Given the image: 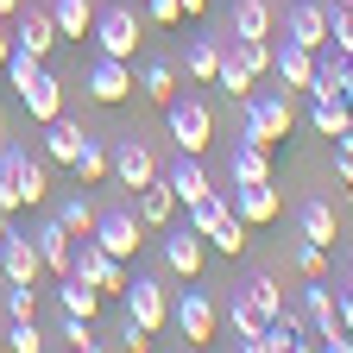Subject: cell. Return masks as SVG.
Masks as SVG:
<instances>
[{"label":"cell","instance_id":"cell-1","mask_svg":"<svg viewBox=\"0 0 353 353\" xmlns=\"http://www.w3.org/2000/svg\"><path fill=\"white\" fill-rule=\"evenodd\" d=\"M44 196H51V164L32 152H0V202L19 214V208H38Z\"/></svg>","mask_w":353,"mask_h":353},{"label":"cell","instance_id":"cell-2","mask_svg":"<svg viewBox=\"0 0 353 353\" xmlns=\"http://www.w3.org/2000/svg\"><path fill=\"white\" fill-rule=\"evenodd\" d=\"M290 126H296L290 88H284V95H246V114H240V139H246V145L278 152V145L290 139Z\"/></svg>","mask_w":353,"mask_h":353},{"label":"cell","instance_id":"cell-3","mask_svg":"<svg viewBox=\"0 0 353 353\" xmlns=\"http://www.w3.org/2000/svg\"><path fill=\"white\" fill-rule=\"evenodd\" d=\"M70 278H82V284H95L101 296H126V284H132V272H126V259H114L95 234H82L76 240V252H70Z\"/></svg>","mask_w":353,"mask_h":353},{"label":"cell","instance_id":"cell-4","mask_svg":"<svg viewBox=\"0 0 353 353\" xmlns=\"http://www.w3.org/2000/svg\"><path fill=\"white\" fill-rule=\"evenodd\" d=\"M303 322H309V334H316V347L353 353V334L341 328V309H334V284L328 278H303Z\"/></svg>","mask_w":353,"mask_h":353},{"label":"cell","instance_id":"cell-5","mask_svg":"<svg viewBox=\"0 0 353 353\" xmlns=\"http://www.w3.org/2000/svg\"><path fill=\"white\" fill-rule=\"evenodd\" d=\"M88 38H95V51H101V57H126V63H132V51L145 44V19L132 13V7H108V13H95Z\"/></svg>","mask_w":353,"mask_h":353},{"label":"cell","instance_id":"cell-6","mask_svg":"<svg viewBox=\"0 0 353 353\" xmlns=\"http://www.w3.org/2000/svg\"><path fill=\"white\" fill-rule=\"evenodd\" d=\"M170 322H176V334H183V347H214L221 309H214V296H208V290H183V296L170 303Z\"/></svg>","mask_w":353,"mask_h":353},{"label":"cell","instance_id":"cell-7","mask_svg":"<svg viewBox=\"0 0 353 353\" xmlns=\"http://www.w3.org/2000/svg\"><path fill=\"white\" fill-rule=\"evenodd\" d=\"M164 120H170V139H176V152H208V139H214V114L196 101V95H183V101H164Z\"/></svg>","mask_w":353,"mask_h":353},{"label":"cell","instance_id":"cell-8","mask_svg":"<svg viewBox=\"0 0 353 353\" xmlns=\"http://www.w3.org/2000/svg\"><path fill=\"white\" fill-rule=\"evenodd\" d=\"M108 176H114V183H120L126 196H132V190H145L152 176H158V158H152V145L126 132V139H120V145L108 152Z\"/></svg>","mask_w":353,"mask_h":353},{"label":"cell","instance_id":"cell-9","mask_svg":"<svg viewBox=\"0 0 353 353\" xmlns=\"http://www.w3.org/2000/svg\"><path fill=\"white\" fill-rule=\"evenodd\" d=\"M132 88H139V76H132V63L126 57H101L95 51V63H88V101H101V108H120Z\"/></svg>","mask_w":353,"mask_h":353},{"label":"cell","instance_id":"cell-10","mask_svg":"<svg viewBox=\"0 0 353 353\" xmlns=\"http://www.w3.org/2000/svg\"><path fill=\"white\" fill-rule=\"evenodd\" d=\"M284 38L322 57L328 51V7H322V0H290V7H284Z\"/></svg>","mask_w":353,"mask_h":353},{"label":"cell","instance_id":"cell-11","mask_svg":"<svg viewBox=\"0 0 353 353\" xmlns=\"http://www.w3.org/2000/svg\"><path fill=\"white\" fill-rule=\"evenodd\" d=\"M139 234H145V221L132 214V202H120V208L95 214V240H101L114 259H132V252H139Z\"/></svg>","mask_w":353,"mask_h":353},{"label":"cell","instance_id":"cell-12","mask_svg":"<svg viewBox=\"0 0 353 353\" xmlns=\"http://www.w3.org/2000/svg\"><path fill=\"white\" fill-rule=\"evenodd\" d=\"M126 316L139 322V328H170V296H164V284L158 278H132L126 284Z\"/></svg>","mask_w":353,"mask_h":353},{"label":"cell","instance_id":"cell-13","mask_svg":"<svg viewBox=\"0 0 353 353\" xmlns=\"http://www.w3.org/2000/svg\"><path fill=\"white\" fill-rule=\"evenodd\" d=\"M0 278L7 284H38L44 278V259H38V246H32V234H0Z\"/></svg>","mask_w":353,"mask_h":353},{"label":"cell","instance_id":"cell-14","mask_svg":"<svg viewBox=\"0 0 353 353\" xmlns=\"http://www.w3.org/2000/svg\"><path fill=\"white\" fill-rule=\"evenodd\" d=\"M228 202H234V214L246 221V228H265V221H278V190H272V176H265V183H234L228 190Z\"/></svg>","mask_w":353,"mask_h":353},{"label":"cell","instance_id":"cell-15","mask_svg":"<svg viewBox=\"0 0 353 353\" xmlns=\"http://www.w3.org/2000/svg\"><path fill=\"white\" fill-rule=\"evenodd\" d=\"M13 44H19V51H32V57H51V51H57V19H51V7H19Z\"/></svg>","mask_w":353,"mask_h":353},{"label":"cell","instance_id":"cell-16","mask_svg":"<svg viewBox=\"0 0 353 353\" xmlns=\"http://www.w3.org/2000/svg\"><path fill=\"white\" fill-rule=\"evenodd\" d=\"M32 246H38V259H44V272H51V278H70V252H76V234L63 228L57 214H51V221H44V228L32 234Z\"/></svg>","mask_w":353,"mask_h":353},{"label":"cell","instance_id":"cell-17","mask_svg":"<svg viewBox=\"0 0 353 353\" xmlns=\"http://www.w3.org/2000/svg\"><path fill=\"white\" fill-rule=\"evenodd\" d=\"M19 101H26V114H32V126H44V120H57L63 114V76H51V70H38L26 88H19Z\"/></svg>","mask_w":353,"mask_h":353},{"label":"cell","instance_id":"cell-18","mask_svg":"<svg viewBox=\"0 0 353 353\" xmlns=\"http://www.w3.org/2000/svg\"><path fill=\"white\" fill-rule=\"evenodd\" d=\"M158 176H164V183H170V196H176V202H183V208H190V202H202V196L214 190V183H208V170H202V158H196V152H176V164H170V170H158Z\"/></svg>","mask_w":353,"mask_h":353},{"label":"cell","instance_id":"cell-19","mask_svg":"<svg viewBox=\"0 0 353 353\" xmlns=\"http://www.w3.org/2000/svg\"><path fill=\"white\" fill-rule=\"evenodd\" d=\"M272 76L290 88V95H309V82H316V51H303V44L284 38V51H272Z\"/></svg>","mask_w":353,"mask_h":353},{"label":"cell","instance_id":"cell-20","mask_svg":"<svg viewBox=\"0 0 353 353\" xmlns=\"http://www.w3.org/2000/svg\"><path fill=\"white\" fill-rule=\"evenodd\" d=\"M202 246H208V240H202L196 228L170 234V240H164V265H170V272L183 278V284H196V278H202Z\"/></svg>","mask_w":353,"mask_h":353},{"label":"cell","instance_id":"cell-21","mask_svg":"<svg viewBox=\"0 0 353 353\" xmlns=\"http://www.w3.org/2000/svg\"><path fill=\"white\" fill-rule=\"evenodd\" d=\"M126 202H132V214H139L145 228H170V214H176V196H170L164 176H152V183H145V190H132Z\"/></svg>","mask_w":353,"mask_h":353},{"label":"cell","instance_id":"cell-22","mask_svg":"<svg viewBox=\"0 0 353 353\" xmlns=\"http://www.w3.org/2000/svg\"><path fill=\"white\" fill-rule=\"evenodd\" d=\"M38 132H44V164H63V170H70V158H76V145H82V126L57 114V120H44Z\"/></svg>","mask_w":353,"mask_h":353},{"label":"cell","instance_id":"cell-23","mask_svg":"<svg viewBox=\"0 0 353 353\" xmlns=\"http://www.w3.org/2000/svg\"><path fill=\"white\" fill-rule=\"evenodd\" d=\"M272 26H278V7L272 0H234V38H272Z\"/></svg>","mask_w":353,"mask_h":353},{"label":"cell","instance_id":"cell-24","mask_svg":"<svg viewBox=\"0 0 353 353\" xmlns=\"http://www.w3.org/2000/svg\"><path fill=\"white\" fill-rule=\"evenodd\" d=\"M51 19H57V38H88L95 0H51Z\"/></svg>","mask_w":353,"mask_h":353},{"label":"cell","instance_id":"cell-25","mask_svg":"<svg viewBox=\"0 0 353 353\" xmlns=\"http://www.w3.org/2000/svg\"><path fill=\"white\" fill-rule=\"evenodd\" d=\"M228 328H234V341H240V347H252V341L265 334V316L252 309V296H246V290H234V303H228Z\"/></svg>","mask_w":353,"mask_h":353},{"label":"cell","instance_id":"cell-26","mask_svg":"<svg viewBox=\"0 0 353 353\" xmlns=\"http://www.w3.org/2000/svg\"><path fill=\"white\" fill-rule=\"evenodd\" d=\"M57 303H63V316H88V322L101 316V290L82 284V278H63V284H57Z\"/></svg>","mask_w":353,"mask_h":353},{"label":"cell","instance_id":"cell-27","mask_svg":"<svg viewBox=\"0 0 353 353\" xmlns=\"http://www.w3.org/2000/svg\"><path fill=\"white\" fill-rule=\"evenodd\" d=\"M208 246H214V252H228V259H240V252L252 246V228H246L240 214H221L214 228H208Z\"/></svg>","mask_w":353,"mask_h":353},{"label":"cell","instance_id":"cell-28","mask_svg":"<svg viewBox=\"0 0 353 353\" xmlns=\"http://www.w3.org/2000/svg\"><path fill=\"white\" fill-rule=\"evenodd\" d=\"M228 176H234V183H265V176H272V152H265V145H246V139H240V152H234Z\"/></svg>","mask_w":353,"mask_h":353},{"label":"cell","instance_id":"cell-29","mask_svg":"<svg viewBox=\"0 0 353 353\" xmlns=\"http://www.w3.org/2000/svg\"><path fill=\"white\" fill-rule=\"evenodd\" d=\"M214 82L228 88L234 101H246V95H252V82H259V76H252V70H246V63H240V57L228 51V38H221V70H214Z\"/></svg>","mask_w":353,"mask_h":353},{"label":"cell","instance_id":"cell-30","mask_svg":"<svg viewBox=\"0 0 353 353\" xmlns=\"http://www.w3.org/2000/svg\"><path fill=\"white\" fill-rule=\"evenodd\" d=\"M70 170H76V183H108V145H95V139L82 132V145H76Z\"/></svg>","mask_w":353,"mask_h":353},{"label":"cell","instance_id":"cell-31","mask_svg":"<svg viewBox=\"0 0 353 353\" xmlns=\"http://www.w3.org/2000/svg\"><path fill=\"white\" fill-rule=\"evenodd\" d=\"M328 7V51H353V0H322Z\"/></svg>","mask_w":353,"mask_h":353},{"label":"cell","instance_id":"cell-32","mask_svg":"<svg viewBox=\"0 0 353 353\" xmlns=\"http://www.w3.org/2000/svg\"><path fill=\"white\" fill-rule=\"evenodd\" d=\"M309 126H316L322 139H341V132L353 126V108L347 101H316V108H309Z\"/></svg>","mask_w":353,"mask_h":353},{"label":"cell","instance_id":"cell-33","mask_svg":"<svg viewBox=\"0 0 353 353\" xmlns=\"http://www.w3.org/2000/svg\"><path fill=\"white\" fill-rule=\"evenodd\" d=\"M183 70L196 82H214V70H221V38H196L190 51H183Z\"/></svg>","mask_w":353,"mask_h":353},{"label":"cell","instance_id":"cell-34","mask_svg":"<svg viewBox=\"0 0 353 353\" xmlns=\"http://www.w3.org/2000/svg\"><path fill=\"white\" fill-rule=\"evenodd\" d=\"M303 240H316L334 252V208L328 202H303Z\"/></svg>","mask_w":353,"mask_h":353},{"label":"cell","instance_id":"cell-35","mask_svg":"<svg viewBox=\"0 0 353 353\" xmlns=\"http://www.w3.org/2000/svg\"><path fill=\"white\" fill-rule=\"evenodd\" d=\"M0 316H7V322H38V284H7Z\"/></svg>","mask_w":353,"mask_h":353},{"label":"cell","instance_id":"cell-36","mask_svg":"<svg viewBox=\"0 0 353 353\" xmlns=\"http://www.w3.org/2000/svg\"><path fill=\"white\" fill-rule=\"evenodd\" d=\"M139 88H145V101L164 108V101H176V70H170V63H145V70H139Z\"/></svg>","mask_w":353,"mask_h":353},{"label":"cell","instance_id":"cell-37","mask_svg":"<svg viewBox=\"0 0 353 353\" xmlns=\"http://www.w3.org/2000/svg\"><path fill=\"white\" fill-rule=\"evenodd\" d=\"M228 51H234L252 76H265V70H272V38H234V32H228Z\"/></svg>","mask_w":353,"mask_h":353},{"label":"cell","instance_id":"cell-38","mask_svg":"<svg viewBox=\"0 0 353 353\" xmlns=\"http://www.w3.org/2000/svg\"><path fill=\"white\" fill-rule=\"evenodd\" d=\"M95 214H101V208L88 202V196H70V202L57 208V221H63V228H70L76 240H82V234H95Z\"/></svg>","mask_w":353,"mask_h":353},{"label":"cell","instance_id":"cell-39","mask_svg":"<svg viewBox=\"0 0 353 353\" xmlns=\"http://www.w3.org/2000/svg\"><path fill=\"white\" fill-rule=\"evenodd\" d=\"M246 296H252V309H259L265 322H272L278 309H284V290H278V278H252V284H246Z\"/></svg>","mask_w":353,"mask_h":353},{"label":"cell","instance_id":"cell-40","mask_svg":"<svg viewBox=\"0 0 353 353\" xmlns=\"http://www.w3.org/2000/svg\"><path fill=\"white\" fill-rule=\"evenodd\" d=\"M51 341L38 334V322H7V353H44Z\"/></svg>","mask_w":353,"mask_h":353},{"label":"cell","instance_id":"cell-41","mask_svg":"<svg viewBox=\"0 0 353 353\" xmlns=\"http://www.w3.org/2000/svg\"><path fill=\"white\" fill-rule=\"evenodd\" d=\"M63 347L95 353V347H101V341H95V322H88V316H63Z\"/></svg>","mask_w":353,"mask_h":353},{"label":"cell","instance_id":"cell-42","mask_svg":"<svg viewBox=\"0 0 353 353\" xmlns=\"http://www.w3.org/2000/svg\"><path fill=\"white\" fill-rule=\"evenodd\" d=\"M296 272H303V278H328V246L303 240V246H296Z\"/></svg>","mask_w":353,"mask_h":353},{"label":"cell","instance_id":"cell-43","mask_svg":"<svg viewBox=\"0 0 353 353\" xmlns=\"http://www.w3.org/2000/svg\"><path fill=\"white\" fill-rule=\"evenodd\" d=\"M145 19L152 26H183V7L176 0H145Z\"/></svg>","mask_w":353,"mask_h":353},{"label":"cell","instance_id":"cell-44","mask_svg":"<svg viewBox=\"0 0 353 353\" xmlns=\"http://www.w3.org/2000/svg\"><path fill=\"white\" fill-rule=\"evenodd\" d=\"M120 347H126V353H145V347H152V328H139V322L126 316V328H120Z\"/></svg>","mask_w":353,"mask_h":353},{"label":"cell","instance_id":"cell-45","mask_svg":"<svg viewBox=\"0 0 353 353\" xmlns=\"http://www.w3.org/2000/svg\"><path fill=\"white\" fill-rule=\"evenodd\" d=\"M334 309H341V328L353 334V284H341V290H334Z\"/></svg>","mask_w":353,"mask_h":353},{"label":"cell","instance_id":"cell-46","mask_svg":"<svg viewBox=\"0 0 353 353\" xmlns=\"http://www.w3.org/2000/svg\"><path fill=\"white\" fill-rule=\"evenodd\" d=\"M334 170H341V183L353 190V152H334Z\"/></svg>","mask_w":353,"mask_h":353},{"label":"cell","instance_id":"cell-47","mask_svg":"<svg viewBox=\"0 0 353 353\" xmlns=\"http://www.w3.org/2000/svg\"><path fill=\"white\" fill-rule=\"evenodd\" d=\"M176 7H183V19H202V13H208V0H176Z\"/></svg>","mask_w":353,"mask_h":353},{"label":"cell","instance_id":"cell-48","mask_svg":"<svg viewBox=\"0 0 353 353\" xmlns=\"http://www.w3.org/2000/svg\"><path fill=\"white\" fill-rule=\"evenodd\" d=\"M7 57H13V32L0 26V70H7Z\"/></svg>","mask_w":353,"mask_h":353},{"label":"cell","instance_id":"cell-49","mask_svg":"<svg viewBox=\"0 0 353 353\" xmlns=\"http://www.w3.org/2000/svg\"><path fill=\"white\" fill-rule=\"evenodd\" d=\"M19 7H26V0H0V19H13Z\"/></svg>","mask_w":353,"mask_h":353},{"label":"cell","instance_id":"cell-50","mask_svg":"<svg viewBox=\"0 0 353 353\" xmlns=\"http://www.w3.org/2000/svg\"><path fill=\"white\" fill-rule=\"evenodd\" d=\"M334 152H353V126H347V132H341V139H334Z\"/></svg>","mask_w":353,"mask_h":353},{"label":"cell","instance_id":"cell-51","mask_svg":"<svg viewBox=\"0 0 353 353\" xmlns=\"http://www.w3.org/2000/svg\"><path fill=\"white\" fill-rule=\"evenodd\" d=\"M7 228H13V208H7V202H0V234H7Z\"/></svg>","mask_w":353,"mask_h":353},{"label":"cell","instance_id":"cell-52","mask_svg":"<svg viewBox=\"0 0 353 353\" xmlns=\"http://www.w3.org/2000/svg\"><path fill=\"white\" fill-rule=\"evenodd\" d=\"M347 284H353V252H347Z\"/></svg>","mask_w":353,"mask_h":353},{"label":"cell","instance_id":"cell-53","mask_svg":"<svg viewBox=\"0 0 353 353\" xmlns=\"http://www.w3.org/2000/svg\"><path fill=\"white\" fill-rule=\"evenodd\" d=\"M0 353H7V328H0Z\"/></svg>","mask_w":353,"mask_h":353},{"label":"cell","instance_id":"cell-54","mask_svg":"<svg viewBox=\"0 0 353 353\" xmlns=\"http://www.w3.org/2000/svg\"><path fill=\"white\" fill-rule=\"evenodd\" d=\"M0 132H7V114H0Z\"/></svg>","mask_w":353,"mask_h":353},{"label":"cell","instance_id":"cell-55","mask_svg":"<svg viewBox=\"0 0 353 353\" xmlns=\"http://www.w3.org/2000/svg\"><path fill=\"white\" fill-rule=\"evenodd\" d=\"M347 108H353V88H347Z\"/></svg>","mask_w":353,"mask_h":353},{"label":"cell","instance_id":"cell-56","mask_svg":"<svg viewBox=\"0 0 353 353\" xmlns=\"http://www.w3.org/2000/svg\"><path fill=\"white\" fill-rule=\"evenodd\" d=\"M0 139H7V132H0Z\"/></svg>","mask_w":353,"mask_h":353}]
</instances>
